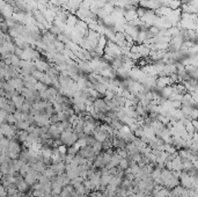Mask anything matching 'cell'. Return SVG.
I'll use <instances>...</instances> for the list:
<instances>
[{
  "label": "cell",
  "instance_id": "6da1fadb",
  "mask_svg": "<svg viewBox=\"0 0 198 197\" xmlns=\"http://www.w3.org/2000/svg\"><path fill=\"white\" fill-rule=\"evenodd\" d=\"M7 82H8L19 94H20V92H21L22 88H23V80H22L21 78H19V77H16V78H11L9 80H7Z\"/></svg>",
  "mask_w": 198,
  "mask_h": 197
},
{
  "label": "cell",
  "instance_id": "7a4b0ae2",
  "mask_svg": "<svg viewBox=\"0 0 198 197\" xmlns=\"http://www.w3.org/2000/svg\"><path fill=\"white\" fill-rule=\"evenodd\" d=\"M93 106L96 108V109L99 110L100 113H102V114H105V113L109 110L108 106H107V103H105V101L102 98L95 99L94 102H93Z\"/></svg>",
  "mask_w": 198,
  "mask_h": 197
},
{
  "label": "cell",
  "instance_id": "3957f363",
  "mask_svg": "<svg viewBox=\"0 0 198 197\" xmlns=\"http://www.w3.org/2000/svg\"><path fill=\"white\" fill-rule=\"evenodd\" d=\"M12 103L14 104V107H15V109L16 110H21V107H22V104L24 103V101H26V99L21 95V94H16V95H14L12 96Z\"/></svg>",
  "mask_w": 198,
  "mask_h": 197
},
{
  "label": "cell",
  "instance_id": "277c9868",
  "mask_svg": "<svg viewBox=\"0 0 198 197\" xmlns=\"http://www.w3.org/2000/svg\"><path fill=\"white\" fill-rule=\"evenodd\" d=\"M94 89H96L99 94L103 98V95H104V93L107 92V89H108V85H104V84H101V82H97V85H95L94 86Z\"/></svg>",
  "mask_w": 198,
  "mask_h": 197
},
{
  "label": "cell",
  "instance_id": "5b68a950",
  "mask_svg": "<svg viewBox=\"0 0 198 197\" xmlns=\"http://www.w3.org/2000/svg\"><path fill=\"white\" fill-rule=\"evenodd\" d=\"M28 134H29L28 131H26V130H20L19 132H16V137H18V139L20 141L24 143V141L27 140V138H28Z\"/></svg>",
  "mask_w": 198,
  "mask_h": 197
},
{
  "label": "cell",
  "instance_id": "8992f818",
  "mask_svg": "<svg viewBox=\"0 0 198 197\" xmlns=\"http://www.w3.org/2000/svg\"><path fill=\"white\" fill-rule=\"evenodd\" d=\"M28 188H29V185L27 184L26 182H24V180L23 181H21L20 183H18L16 184V189H18V191H20V192H26V191L28 190Z\"/></svg>",
  "mask_w": 198,
  "mask_h": 197
},
{
  "label": "cell",
  "instance_id": "52a82bcc",
  "mask_svg": "<svg viewBox=\"0 0 198 197\" xmlns=\"http://www.w3.org/2000/svg\"><path fill=\"white\" fill-rule=\"evenodd\" d=\"M48 87L49 86H47L45 84H43V82H41V81H37L35 84V91H37V92L40 93V92H43V91H45Z\"/></svg>",
  "mask_w": 198,
  "mask_h": 197
},
{
  "label": "cell",
  "instance_id": "ba28073f",
  "mask_svg": "<svg viewBox=\"0 0 198 197\" xmlns=\"http://www.w3.org/2000/svg\"><path fill=\"white\" fill-rule=\"evenodd\" d=\"M5 122H6L7 124H11V125H13V124H15V123H16V120H15V117H14V115H13V114H7L6 118H5Z\"/></svg>",
  "mask_w": 198,
  "mask_h": 197
},
{
  "label": "cell",
  "instance_id": "9c48e42d",
  "mask_svg": "<svg viewBox=\"0 0 198 197\" xmlns=\"http://www.w3.org/2000/svg\"><path fill=\"white\" fill-rule=\"evenodd\" d=\"M160 30H161V29L159 28V27H157V26H154V24H152V26H150V27H148V31H150L153 36H155V35L159 34V33H160Z\"/></svg>",
  "mask_w": 198,
  "mask_h": 197
},
{
  "label": "cell",
  "instance_id": "30bf717a",
  "mask_svg": "<svg viewBox=\"0 0 198 197\" xmlns=\"http://www.w3.org/2000/svg\"><path fill=\"white\" fill-rule=\"evenodd\" d=\"M104 100H112L114 96H115V92H112L110 89H107V92L104 93Z\"/></svg>",
  "mask_w": 198,
  "mask_h": 197
}]
</instances>
